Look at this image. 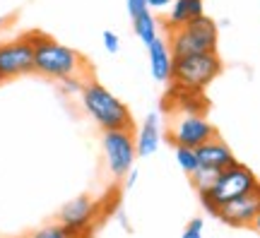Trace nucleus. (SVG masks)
I'll list each match as a JSON object with an SVG mask.
<instances>
[{
  "mask_svg": "<svg viewBox=\"0 0 260 238\" xmlns=\"http://www.w3.org/2000/svg\"><path fill=\"white\" fill-rule=\"evenodd\" d=\"M27 39L34 46V73L60 82L68 77H89V65L75 48L65 46L44 31H27Z\"/></svg>",
  "mask_w": 260,
  "mask_h": 238,
  "instance_id": "1",
  "label": "nucleus"
},
{
  "mask_svg": "<svg viewBox=\"0 0 260 238\" xmlns=\"http://www.w3.org/2000/svg\"><path fill=\"white\" fill-rule=\"evenodd\" d=\"M82 109L89 118L106 132V130H133V113L113 92H109L102 82L87 80L80 94Z\"/></svg>",
  "mask_w": 260,
  "mask_h": 238,
  "instance_id": "2",
  "label": "nucleus"
},
{
  "mask_svg": "<svg viewBox=\"0 0 260 238\" xmlns=\"http://www.w3.org/2000/svg\"><path fill=\"white\" fill-rule=\"evenodd\" d=\"M258 185H260V181L255 178V174H253L251 168L236 161L229 168L219 171V176H217V181H214V185L210 190L200 192V205L205 207V212H210L212 217H217V210L222 205L241 197L246 192H251Z\"/></svg>",
  "mask_w": 260,
  "mask_h": 238,
  "instance_id": "3",
  "label": "nucleus"
},
{
  "mask_svg": "<svg viewBox=\"0 0 260 238\" xmlns=\"http://www.w3.org/2000/svg\"><path fill=\"white\" fill-rule=\"evenodd\" d=\"M169 48L174 58L181 55H195V53H217V41H219V29L217 22L212 17H203L193 19L186 27L171 29L167 34Z\"/></svg>",
  "mask_w": 260,
  "mask_h": 238,
  "instance_id": "4",
  "label": "nucleus"
},
{
  "mask_svg": "<svg viewBox=\"0 0 260 238\" xmlns=\"http://www.w3.org/2000/svg\"><path fill=\"white\" fill-rule=\"evenodd\" d=\"M222 73V58L217 53H195L174 58V73L171 84L190 89V92H205Z\"/></svg>",
  "mask_w": 260,
  "mask_h": 238,
  "instance_id": "5",
  "label": "nucleus"
},
{
  "mask_svg": "<svg viewBox=\"0 0 260 238\" xmlns=\"http://www.w3.org/2000/svg\"><path fill=\"white\" fill-rule=\"evenodd\" d=\"M212 138H217V128L205 118V113H171L167 140L174 147L198 149Z\"/></svg>",
  "mask_w": 260,
  "mask_h": 238,
  "instance_id": "6",
  "label": "nucleus"
},
{
  "mask_svg": "<svg viewBox=\"0 0 260 238\" xmlns=\"http://www.w3.org/2000/svg\"><path fill=\"white\" fill-rule=\"evenodd\" d=\"M104 156H106V168L109 174L121 181L133 171L138 149H135V135L133 130H106L102 135Z\"/></svg>",
  "mask_w": 260,
  "mask_h": 238,
  "instance_id": "7",
  "label": "nucleus"
},
{
  "mask_svg": "<svg viewBox=\"0 0 260 238\" xmlns=\"http://www.w3.org/2000/svg\"><path fill=\"white\" fill-rule=\"evenodd\" d=\"M102 214H104L102 202L89 197V195H80V197L65 202L63 207H60L58 224H63L65 229L75 231V233H89L92 236V231L99 224Z\"/></svg>",
  "mask_w": 260,
  "mask_h": 238,
  "instance_id": "8",
  "label": "nucleus"
},
{
  "mask_svg": "<svg viewBox=\"0 0 260 238\" xmlns=\"http://www.w3.org/2000/svg\"><path fill=\"white\" fill-rule=\"evenodd\" d=\"M34 73V46L22 34L17 39H10L0 44V77L3 80H15Z\"/></svg>",
  "mask_w": 260,
  "mask_h": 238,
  "instance_id": "9",
  "label": "nucleus"
},
{
  "mask_svg": "<svg viewBox=\"0 0 260 238\" xmlns=\"http://www.w3.org/2000/svg\"><path fill=\"white\" fill-rule=\"evenodd\" d=\"M260 214V185L253 188L251 192H246L236 200L226 202L217 210V219L224 221L226 226H234V229H246L251 226L255 217Z\"/></svg>",
  "mask_w": 260,
  "mask_h": 238,
  "instance_id": "10",
  "label": "nucleus"
},
{
  "mask_svg": "<svg viewBox=\"0 0 260 238\" xmlns=\"http://www.w3.org/2000/svg\"><path fill=\"white\" fill-rule=\"evenodd\" d=\"M195 154H198L200 166L214 168V171H224V168H229L232 164H236L234 152L229 149V145H226L224 140H219V135L212 140H207L205 145H200L195 149Z\"/></svg>",
  "mask_w": 260,
  "mask_h": 238,
  "instance_id": "11",
  "label": "nucleus"
},
{
  "mask_svg": "<svg viewBox=\"0 0 260 238\" xmlns=\"http://www.w3.org/2000/svg\"><path fill=\"white\" fill-rule=\"evenodd\" d=\"M147 58H149V73L157 82H171V73H174V53L169 48L167 39L159 37L157 41H152L147 46Z\"/></svg>",
  "mask_w": 260,
  "mask_h": 238,
  "instance_id": "12",
  "label": "nucleus"
},
{
  "mask_svg": "<svg viewBox=\"0 0 260 238\" xmlns=\"http://www.w3.org/2000/svg\"><path fill=\"white\" fill-rule=\"evenodd\" d=\"M161 116L159 113H149L147 118L142 120L140 132L135 138V149H138L140 159H147V156L157 154L159 147H161Z\"/></svg>",
  "mask_w": 260,
  "mask_h": 238,
  "instance_id": "13",
  "label": "nucleus"
},
{
  "mask_svg": "<svg viewBox=\"0 0 260 238\" xmlns=\"http://www.w3.org/2000/svg\"><path fill=\"white\" fill-rule=\"evenodd\" d=\"M205 15V3L203 0H174V5L167 12V29H178L190 24L193 19Z\"/></svg>",
  "mask_w": 260,
  "mask_h": 238,
  "instance_id": "14",
  "label": "nucleus"
},
{
  "mask_svg": "<svg viewBox=\"0 0 260 238\" xmlns=\"http://www.w3.org/2000/svg\"><path fill=\"white\" fill-rule=\"evenodd\" d=\"M133 31H135V37L145 44V48L152 44V41H157L159 39V24L154 15H152V10H145L142 15L133 19Z\"/></svg>",
  "mask_w": 260,
  "mask_h": 238,
  "instance_id": "15",
  "label": "nucleus"
},
{
  "mask_svg": "<svg viewBox=\"0 0 260 238\" xmlns=\"http://www.w3.org/2000/svg\"><path fill=\"white\" fill-rule=\"evenodd\" d=\"M27 238H92L89 233H75V231L65 229L63 224H46V226H41V229L31 231Z\"/></svg>",
  "mask_w": 260,
  "mask_h": 238,
  "instance_id": "16",
  "label": "nucleus"
},
{
  "mask_svg": "<svg viewBox=\"0 0 260 238\" xmlns=\"http://www.w3.org/2000/svg\"><path fill=\"white\" fill-rule=\"evenodd\" d=\"M176 161H178V168H181L188 178L200 168V161H198L195 149H188V147H176Z\"/></svg>",
  "mask_w": 260,
  "mask_h": 238,
  "instance_id": "17",
  "label": "nucleus"
},
{
  "mask_svg": "<svg viewBox=\"0 0 260 238\" xmlns=\"http://www.w3.org/2000/svg\"><path fill=\"white\" fill-rule=\"evenodd\" d=\"M217 176H219V171L200 166V168H198V171L190 176V183H193V188L198 190V195H200V192H207L210 188H212L214 181H217Z\"/></svg>",
  "mask_w": 260,
  "mask_h": 238,
  "instance_id": "18",
  "label": "nucleus"
},
{
  "mask_svg": "<svg viewBox=\"0 0 260 238\" xmlns=\"http://www.w3.org/2000/svg\"><path fill=\"white\" fill-rule=\"evenodd\" d=\"M87 80H89V77H68V80H60L58 87H60V92L63 94H77V96H80Z\"/></svg>",
  "mask_w": 260,
  "mask_h": 238,
  "instance_id": "19",
  "label": "nucleus"
},
{
  "mask_svg": "<svg viewBox=\"0 0 260 238\" xmlns=\"http://www.w3.org/2000/svg\"><path fill=\"white\" fill-rule=\"evenodd\" d=\"M181 238H205V221L198 217V219H190L183 229V236Z\"/></svg>",
  "mask_w": 260,
  "mask_h": 238,
  "instance_id": "20",
  "label": "nucleus"
},
{
  "mask_svg": "<svg viewBox=\"0 0 260 238\" xmlns=\"http://www.w3.org/2000/svg\"><path fill=\"white\" fill-rule=\"evenodd\" d=\"M102 41H104V48H106L111 55L121 51V39H118L116 31H109V29H106V31L102 34Z\"/></svg>",
  "mask_w": 260,
  "mask_h": 238,
  "instance_id": "21",
  "label": "nucleus"
},
{
  "mask_svg": "<svg viewBox=\"0 0 260 238\" xmlns=\"http://www.w3.org/2000/svg\"><path fill=\"white\" fill-rule=\"evenodd\" d=\"M125 8H128V15L130 19H135L138 15H142L147 8V0H125Z\"/></svg>",
  "mask_w": 260,
  "mask_h": 238,
  "instance_id": "22",
  "label": "nucleus"
},
{
  "mask_svg": "<svg viewBox=\"0 0 260 238\" xmlns=\"http://www.w3.org/2000/svg\"><path fill=\"white\" fill-rule=\"evenodd\" d=\"M171 5H174V0H147V8L159 10V12H161V10H169Z\"/></svg>",
  "mask_w": 260,
  "mask_h": 238,
  "instance_id": "23",
  "label": "nucleus"
},
{
  "mask_svg": "<svg viewBox=\"0 0 260 238\" xmlns=\"http://www.w3.org/2000/svg\"><path fill=\"white\" fill-rule=\"evenodd\" d=\"M135 183H138V171L133 168V171H130V174L125 176V188H133Z\"/></svg>",
  "mask_w": 260,
  "mask_h": 238,
  "instance_id": "24",
  "label": "nucleus"
},
{
  "mask_svg": "<svg viewBox=\"0 0 260 238\" xmlns=\"http://www.w3.org/2000/svg\"><path fill=\"white\" fill-rule=\"evenodd\" d=\"M251 229H253V231H255V233H258V236H260V214H258V217H255V221H253V224H251Z\"/></svg>",
  "mask_w": 260,
  "mask_h": 238,
  "instance_id": "25",
  "label": "nucleus"
},
{
  "mask_svg": "<svg viewBox=\"0 0 260 238\" xmlns=\"http://www.w3.org/2000/svg\"><path fill=\"white\" fill-rule=\"evenodd\" d=\"M8 22H10V17H0V29L8 27Z\"/></svg>",
  "mask_w": 260,
  "mask_h": 238,
  "instance_id": "26",
  "label": "nucleus"
},
{
  "mask_svg": "<svg viewBox=\"0 0 260 238\" xmlns=\"http://www.w3.org/2000/svg\"><path fill=\"white\" fill-rule=\"evenodd\" d=\"M0 82H3V77H0Z\"/></svg>",
  "mask_w": 260,
  "mask_h": 238,
  "instance_id": "27",
  "label": "nucleus"
}]
</instances>
